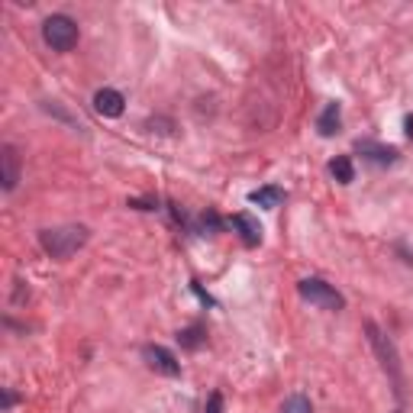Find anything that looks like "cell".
Returning <instances> with one entry per match:
<instances>
[{"label":"cell","mask_w":413,"mask_h":413,"mask_svg":"<svg viewBox=\"0 0 413 413\" xmlns=\"http://www.w3.org/2000/svg\"><path fill=\"white\" fill-rule=\"evenodd\" d=\"M87 236H91L87 226H55V229H43L39 242H43V249L52 259H68L87 242Z\"/></svg>","instance_id":"cell-1"},{"label":"cell","mask_w":413,"mask_h":413,"mask_svg":"<svg viewBox=\"0 0 413 413\" xmlns=\"http://www.w3.org/2000/svg\"><path fill=\"white\" fill-rule=\"evenodd\" d=\"M43 39L52 45L55 52H71L78 43V23L65 13H55L43 23Z\"/></svg>","instance_id":"cell-2"},{"label":"cell","mask_w":413,"mask_h":413,"mask_svg":"<svg viewBox=\"0 0 413 413\" xmlns=\"http://www.w3.org/2000/svg\"><path fill=\"white\" fill-rule=\"evenodd\" d=\"M297 291H300L304 300H310V304L320 307V310H342V307H346L342 294H339L333 284H326L323 278H304L297 284Z\"/></svg>","instance_id":"cell-3"},{"label":"cell","mask_w":413,"mask_h":413,"mask_svg":"<svg viewBox=\"0 0 413 413\" xmlns=\"http://www.w3.org/2000/svg\"><path fill=\"white\" fill-rule=\"evenodd\" d=\"M143 358H145V365H149L152 371H159V375H168V378H177V375H181V362H177L168 349L145 346L143 349Z\"/></svg>","instance_id":"cell-4"},{"label":"cell","mask_w":413,"mask_h":413,"mask_svg":"<svg viewBox=\"0 0 413 413\" xmlns=\"http://www.w3.org/2000/svg\"><path fill=\"white\" fill-rule=\"evenodd\" d=\"M368 336H371V346L378 349V355H381V365L391 371V378L400 381V368H397V352H394V346L388 342V336H384V333H381L375 323H368Z\"/></svg>","instance_id":"cell-5"},{"label":"cell","mask_w":413,"mask_h":413,"mask_svg":"<svg viewBox=\"0 0 413 413\" xmlns=\"http://www.w3.org/2000/svg\"><path fill=\"white\" fill-rule=\"evenodd\" d=\"M0 181H3V191H13L20 181V155L13 145L0 149Z\"/></svg>","instance_id":"cell-6"},{"label":"cell","mask_w":413,"mask_h":413,"mask_svg":"<svg viewBox=\"0 0 413 413\" xmlns=\"http://www.w3.org/2000/svg\"><path fill=\"white\" fill-rule=\"evenodd\" d=\"M123 107H126V101H123V94L113 91V87H101V91L94 94V110H97L101 117H119Z\"/></svg>","instance_id":"cell-7"},{"label":"cell","mask_w":413,"mask_h":413,"mask_svg":"<svg viewBox=\"0 0 413 413\" xmlns=\"http://www.w3.org/2000/svg\"><path fill=\"white\" fill-rule=\"evenodd\" d=\"M362 155H368L371 161H378V165H394L397 161V149L394 145H378L371 143V139H358V145H355Z\"/></svg>","instance_id":"cell-8"},{"label":"cell","mask_w":413,"mask_h":413,"mask_svg":"<svg viewBox=\"0 0 413 413\" xmlns=\"http://www.w3.org/2000/svg\"><path fill=\"white\" fill-rule=\"evenodd\" d=\"M233 226L239 229V236H242V242L249 245V249H255V245L261 242V226H259V219H252L249 213H236V217H233Z\"/></svg>","instance_id":"cell-9"},{"label":"cell","mask_w":413,"mask_h":413,"mask_svg":"<svg viewBox=\"0 0 413 413\" xmlns=\"http://www.w3.org/2000/svg\"><path fill=\"white\" fill-rule=\"evenodd\" d=\"M339 123H342V110H339V103H326V110L320 113V119H317V129H320V136H336L339 133Z\"/></svg>","instance_id":"cell-10"},{"label":"cell","mask_w":413,"mask_h":413,"mask_svg":"<svg viewBox=\"0 0 413 413\" xmlns=\"http://www.w3.org/2000/svg\"><path fill=\"white\" fill-rule=\"evenodd\" d=\"M329 171H333V177H336L339 184H352L355 181V165L349 155H336V159L329 161Z\"/></svg>","instance_id":"cell-11"},{"label":"cell","mask_w":413,"mask_h":413,"mask_svg":"<svg viewBox=\"0 0 413 413\" xmlns=\"http://www.w3.org/2000/svg\"><path fill=\"white\" fill-rule=\"evenodd\" d=\"M249 201L271 210V207H278V203L284 201V191H281V187H261V191H252V194H249Z\"/></svg>","instance_id":"cell-12"},{"label":"cell","mask_w":413,"mask_h":413,"mask_svg":"<svg viewBox=\"0 0 413 413\" xmlns=\"http://www.w3.org/2000/svg\"><path fill=\"white\" fill-rule=\"evenodd\" d=\"M203 339H207V336H203L201 326H187V329H181V333H177V342H181L184 349H201Z\"/></svg>","instance_id":"cell-13"},{"label":"cell","mask_w":413,"mask_h":413,"mask_svg":"<svg viewBox=\"0 0 413 413\" xmlns=\"http://www.w3.org/2000/svg\"><path fill=\"white\" fill-rule=\"evenodd\" d=\"M281 413H313V407H310V400H307L304 394H294V397H287L284 400Z\"/></svg>","instance_id":"cell-14"},{"label":"cell","mask_w":413,"mask_h":413,"mask_svg":"<svg viewBox=\"0 0 413 413\" xmlns=\"http://www.w3.org/2000/svg\"><path fill=\"white\" fill-rule=\"evenodd\" d=\"M207 413H223V394L219 391H213L210 400H207Z\"/></svg>","instance_id":"cell-15"},{"label":"cell","mask_w":413,"mask_h":413,"mask_svg":"<svg viewBox=\"0 0 413 413\" xmlns=\"http://www.w3.org/2000/svg\"><path fill=\"white\" fill-rule=\"evenodd\" d=\"M404 126H407V129H404V133H407V136H410V139H413V113H410V117H407V119H404Z\"/></svg>","instance_id":"cell-16"}]
</instances>
